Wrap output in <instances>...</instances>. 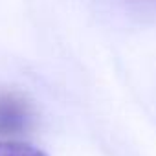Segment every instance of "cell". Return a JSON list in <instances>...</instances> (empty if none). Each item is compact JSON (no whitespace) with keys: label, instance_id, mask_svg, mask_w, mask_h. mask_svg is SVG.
<instances>
[{"label":"cell","instance_id":"obj_2","mask_svg":"<svg viewBox=\"0 0 156 156\" xmlns=\"http://www.w3.org/2000/svg\"><path fill=\"white\" fill-rule=\"evenodd\" d=\"M0 156H48V154L30 143L0 140Z\"/></svg>","mask_w":156,"mask_h":156},{"label":"cell","instance_id":"obj_1","mask_svg":"<svg viewBox=\"0 0 156 156\" xmlns=\"http://www.w3.org/2000/svg\"><path fill=\"white\" fill-rule=\"evenodd\" d=\"M33 112L30 103L15 92H0V136H17L30 129Z\"/></svg>","mask_w":156,"mask_h":156}]
</instances>
